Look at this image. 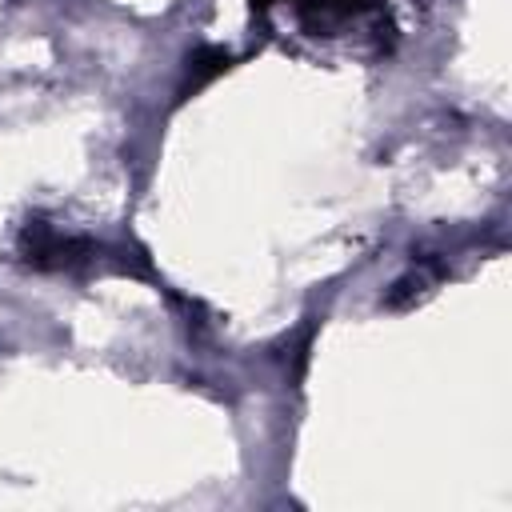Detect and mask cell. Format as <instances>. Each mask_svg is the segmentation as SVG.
I'll list each match as a JSON object with an SVG mask.
<instances>
[{
  "label": "cell",
  "instance_id": "cell-1",
  "mask_svg": "<svg viewBox=\"0 0 512 512\" xmlns=\"http://www.w3.org/2000/svg\"><path fill=\"white\" fill-rule=\"evenodd\" d=\"M432 280H436V268L420 264V268H412L408 276H400V280L388 288L384 304H388V308H408V304H416V300H420V296L432 288Z\"/></svg>",
  "mask_w": 512,
  "mask_h": 512
}]
</instances>
